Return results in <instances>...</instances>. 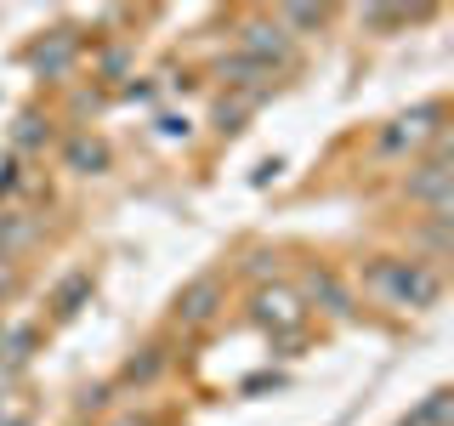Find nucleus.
Returning <instances> with one entry per match:
<instances>
[{"mask_svg":"<svg viewBox=\"0 0 454 426\" xmlns=\"http://www.w3.org/2000/svg\"><path fill=\"white\" fill-rule=\"evenodd\" d=\"M364 296L392 312H426L443 302V267H426L420 256H375L364 267Z\"/></svg>","mask_w":454,"mask_h":426,"instance_id":"1","label":"nucleus"},{"mask_svg":"<svg viewBox=\"0 0 454 426\" xmlns=\"http://www.w3.org/2000/svg\"><path fill=\"white\" fill-rule=\"evenodd\" d=\"M443 120H449L443 103H415V108L392 114L375 131V160H420L426 148H437V142L449 137Z\"/></svg>","mask_w":454,"mask_h":426,"instance_id":"2","label":"nucleus"},{"mask_svg":"<svg viewBox=\"0 0 454 426\" xmlns=\"http://www.w3.org/2000/svg\"><path fill=\"white\" fill-rule=\"evenodd\" d=\"M403 199L415 210H426V222H454V148H449V137L437 148H426L420 160H409Z\"/></svg>","mask_w":454,"mask_h":426,"instance_id":"3","label":"nucleus"},{"mask_svg":"<svg viewBox=\"0 0 454 426\" xmlns=\"http://www.w3.org/2000/svg\"><path fill=\"white\" fill-rule=\"evenodd\" d=\"M222 307H227L222 273H199V279H188L176 290V302H170V324H176V330H210V324L222 319Z\"/></svg>","mask_w":454,"mask_h":426,"instance_id":"4","label":"nucleus"},{"mask_svg":"<svg viewBox=\"0 0 454 426\" xmlns=\"http://www.w3.org/2000/svg\"><path fill=\"white\" fill-rule=\"evenodd\" d=\"M250 319L273 335H295L307 324V302H301V290H290V284L273 279V284H255L250 290Z\"/></svg>","mask_w":454,"mask_h":426,"instance_id":"5","label":"nucleus"},{"mask_svg":"<svg viewBox=\"0 0 454 426\" xmlns=\"http://www.w3.org/2000/svg\"><path fill=\"white\" fill-rule=\"evenodd\" d=\"M290 51H295V40L278 28V18H245L239 23V57H250V63H262V68H278L290 63Z\"/></svg>","mask_w":454,"mask_h":426,"instance_id":"6","label":"nucleus"},{"mask_svg":"<svg viewBox=\"0 0 454 426\" xmlns=\"http://www.w3.org/2000/svg\"><path fill=\"white\" fill-rule=\"evenodd\" d=\"M301 302H318L324 312H330V319H352V312H358V296H352V284L335 273V267H318L312 262L307 273H301Z\"/></svg>","mask_w":454,"mask_h":426,"instance_id":"7","label":"nucleus"},{"mask_svg":"<svg viewBox=\"0 0 454 426\" xmlns=\"http://www.w3.org/2000/svg\"><path fill=\"white\" fill-rule=\"evenodd\" d=\"M74 57H80V35L74 28H51L40 46H28V68L46 75V80H63L68 68H74Z\"/></svg>","mask_w":454,"mask_h":426,"instance_id":"8","label":"nucleus"},{"mask_svg":"<svg viewBox=\"0 0 454 426\" xmlns=\"http://www.w3.org/2000/svg\"><path fill=\"white\" fill-rule=\"evenodd\" d=\"M63 165L74 170V177H103L108 170V142H97V137H68V148H63Z\"/></svg>","mask_w":454,"mask_h":426,"instance_id":"9","label":"nucleus"},{"mask_svg":"<svg viewBox=\"0 0 454 426\" xmlns=\"http://www.w3.org/2000/svg\"><path fill=\"white\" fill-rule=\"evenodd\" d=\"M420 18H426V6H364L358 28H364V35H392V28H409Z\"/></svg>","mask_w":454,"mask_h":426,"instance_id":"10","label":"nucleus"},{"mask_svg":"<svg viewBox=\"0 0 454 426\" xmlns=\"http://www.w3.org/2000/svg\"><path fill=\"white\" fill-rule=\"evenodd\" d=\"M46 142H51V120H40L35 108H23L18 125H12V148H18V154H40Z\"/></svg>","mask_w":454,"mask_h":426,"instance_id":"11","label":"nucleus"},{"mask_svg":"<svg viewBox=\"0 0 454 426\" xmlns=\"http://www.w3.org/2000/svg\"><path fill=\"white\" fill-rule=\"evenodd\" d=\"M165 364H170V352H165V347H142V359H131V364L120 369V387H148V381L160 375Z\"/></svg>","mask_w":454,"mask_h":426,"instance_id":"12","label":"nucleus"},{"mask_svg":"<svg viewBox=\"0 0 454 426\" xmlns=\"http://www.w3.org/2000/svg\"><path fill=\"white\" fill-rule=\"evenodd\" d=\"M273 18H278L284 35L295 40V35H307V28H324V23H330V6H278Z\"/></svg>","mask_w":454,"mask_h":426,"instance_id":"13","label":"nucleus"},{"mask_svg":"<svg viewBox=\"0 0 454 426\" xmlns=\"http://www.w3.org/2000/svg\"><path fill=\"white\" fill-rule=\"evenodd\" d=\"M449 227H454V222H426V227H415V245L426 250V256H420L426 267H437V262L449 256Z\"/></svg>","mask_w":454,"mask_h":426,"instance_id":"14","label":"nucleus"},{"mask_svg":"<svg viewBox=\"0 0 454 426\" xmlns=\"http://www.w3.org/2000/svg\"><path fill=\"white\" fill-rule=\"evenodd\" d=\"M85 296H91V273H68V279H63V290H57V302H51V307H57V312H63V319H68V312H74V307L85 302Z\"/></svg>","mask_w":454,"mask_h":426,"instance_id":"15","label":"nucleus"},{"mask_svg":"<svg viewBox=\"0 0 454 426\" xmlns=\"http://www.w3.org/2000/svg\"><path fill=\"white\" fill-rule=\"evenodd\" d=\"M255 103H262V97H233V103L222 97V108H216V131H239V120H245Z\"/></svg>","mask_w":454,"mask_h":426,"instance_id":"16","label":"nucleus"},{"mask_svg":"<svg viewBox=\"0 0 454 426\" xmlns=\"http://www.w3.org/2000/svg\"><path fill=\"white\" fill-rule=\"evenodd\" d=\"M267 273L278 279V256H273V250H250V279L267 284Z\"/></svg>","mask_w":454,"mask_h":426,"instance_id":"17","label":"nucleus"},{"mask_svg":"<svg viewBox=\"0 0 454 426\" xmlns=\"http://www.w3.org/2000/svg\"><path fill=\"white\" fill-rule=\"evenodd\" d=\"M12 279H18V262H12V256L0 250V290H12Z\"/></svg>","mask_w":454,"mask_h":426,"instance_id":"18","label":"nucleus"},{"mask_svg":"<svg viewBox=\"0 0 454 426\" xmlns=\"http://www.w3.org/2000/svg\"><path fill=\"white\" fill-rule=\"evenodd\" d=\"M114 426H148V421H137V415H125V421H114Z\"/></svg>","mask_w":454,"mask_h":426,"instance_id":"19","label":"nucleus"}]
</instances>
